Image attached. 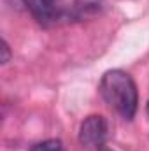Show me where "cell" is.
<instances>
[{
	"mask_svg": "<svg viewBox=\"0 0 149 151\" xmlns=\"http://www.w3.org/2000/svg\"><path fill=\"white\" fill-rule=\"evenodd\" d=\"M100 93L104 100L123 118L132 119L135 116L137 104H139V93H137L135 81L132 79L130 74L119 69L105 72L100 81Z\"/></svg>",
	"mask_w": 149,
	"mask_h": 151,
	"instance_id": "obj_1",
	"label": "cell"
},
{
	"mask_svg": "<svg viewBox=\"0 0 149 151\" xmlns=\"http://www.w3.org/2000/svg\"><path fill=\"white\" fill-rule=\"evenodd\" d=\"M107 121L100 114L88 116L79 128V142L86 148H98L107 139Z\"/></svg>",
	"mask_w": 149,
	"mask_h": 151,
	"instance_id": "obj_2",
	"label": "cell"
},
{
	"mask_svg": "<svg viewBox=\"0 0 149 151\" xmlns=\"http://www.w3.org/2000/svg\"><path fill=\"white\" fill-rule=\"evenodd\" d=\"M30 14L40 25L54 23L60 16V7L56 0H23Z\"/></svg>",
	"mask_w": 149,
	"mask_h": 151,
	"instance_id": "obj_3",
	"label": "cell"
},
{
	"mask_svg": "<svg viewBox=\"0 0 149 151\" xmlns=\"http://www.w3.org/2000/svg\"><path fill=\"white\" fill-rule=\"evenodd\" d=\"M30 151H63V144L58 139H47V141H40L35 142Z\"/></svg>",
	"mask_w": 149,
	"mask_h": 151,
	"instance_id": "obj_4",
	"label": "cell"
},
{
	"mask_svg": "<svg viewBox=\"0 0 149 151\" xmlns=\"http://www.w3.org/2000/svg\"><path fill=\"white\" fill-rule=\"evenodd\" d=\"M2 46H4V47H2V49H4V58H2V63H7V62H9V46H7V42H5V40H4V44H2Z\"/></svg>",
	"mask_w": 149,
	"mask_h": 151,
	"instance_id": "obj_5",
	"label": "cell"
},
{
	"mask_svg": "<svg viewBox=\"0 0 149 151\" xmlns=\"http://www.w3.org/2000/svg\"><path fill=\"white\" fill-rule=\"evenodd\" d=\"M148 114H149V102H148Z\"/></svg>",
	"mask_w": 149,
	"mask_h": 151,
	"instance_id": "obj_6",
	"label": "cell"
}]
</instances>
